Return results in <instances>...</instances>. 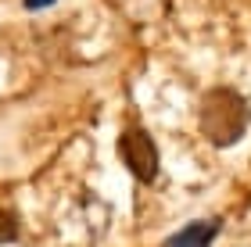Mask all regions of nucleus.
Masks as SVG:
<instances>
[{"label": "nucleus", "mask_w": 251, "mask_h": 247, "mask_svg": "<svg viewBox=\"0 0 251 247\" xmlns=\"http://www.w3.org/2000/svg\"><path fill=\"white\" fill-rule=\"evenodd\" d=\"M18 240V215L11 208H0V244H15Z\"/></svg>", "instance_id": "obj_4"}, {"label": "nucleus", "mask_w": 251, "mask_h": 247, "mask_svg": "<svg viewBox=\"0 0 251 247\" xmlns=\"http://www.w3.org/2000/svg\"><path fill=\"white\" fill-rule=\"evenodd\" d=\"M219 226H223L219 219H198L190 226H183L179 233H173L165 240V247H208L215 240V233H219Z\"/></svg>", "instance_id": "obj_3"}, {"label": "nucleus", "mask_w": 251, "mask_h": 247, "mask_svg": "<svg viewBox=\"0 0 251 247\" xmlns=\"http://www.w3.org/2000/svg\"><path fill=\"white\" fill-rule=\"evenodd\" d=\"M251 126V108L241 90L212 86L198 104V129L212 147H233Z\"/></svg>", "instance_id": "obj_1"}, {"label": "nucleus", "mask_w": 251, "mask_h": 247, "mask_svg": "<svg viewBox=\"0 0 251 247\" xmlns=\"http://www.w3.org/2000/svg\"><path fill=\"white\" fill-rule=\"evenodd\" d=\"M50 4H54V0H22V7H25V11H43Z\"/></svg>", "instance_id": "obj_5"}, {"label": "nucleus", "mask_w": 251, "mask_h": 247, "mask_svg": "<svg viewBox=\"0 0 251 247\" xmlns=\"http://www.w3.org/2000/svg\"><path fill=\"white\" fill-rule=\"evenodd\" d=\"M119 154H122V165L133 172L136 183H154L158 179V147L151 140V133L144 126H129L119 136Z\"/></svg>", "instance_id": "obj_2"}]
</instances>
